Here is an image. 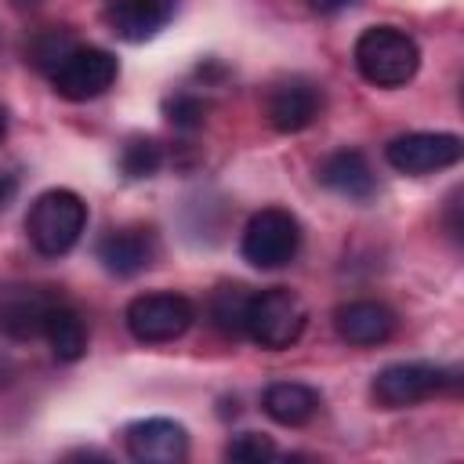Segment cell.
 <instances>
[{
	"label": "cell",
	"instance_id": "6da1fadb",
	"mask_svg": "<svg viewBox=\"0 0 464 464\" xmlns=\"http://www.w3.org/2000/svg\"><path fill=\"white\" fill-rule=\"evenodd\" d=\"M355 69L373 87H402L420 69V47L395 25H370L355 40Z\"/></svg>",
	"mask_w": 464,
	"mask_h": 464
},
{
	"label": "cell",
	"instance_id": "7a4b0ae2",
	"mask_svg": "<svg viewBox=\"0 0 464 464\" xmlns=\"http://www.w3.org/2000/svg\"><path fill=\"white\" fill-rule=\"evenodd\" d=\"M87 228V203L72 188H47L25 214V236L44 257L69 254Z\"/></svg>",
	"mask_w": 464,
	"mask_h": 464
},
{
	"label": "cell",
	"instance_id": "3957f363",
	"mask_svg": "<svg viewBox=\"0 0 464 464\" xmlns=\"http://www.w3.org/2000/svg\"><path fill=\"white\" fill-rule=\"evenodd\" d=\"M304 323H308L304 301L286 286H268V290L250 294L243 337H250L254 344L268 352H283L304 334Z\"/></svg>",
	"mask_w": 464,
	"mask_h": 464
},
{
	"label": "cell",
	"instance_id": "277c9868",
	"mask_svg": "<svg viewBox=\"0 0 464 464\" xmlns=\"http://www.w3.org/2000/svg\"><path fill=\"white\" fill-rule=\"evenodd\" d=\"M239 250H243V261H250L254 268H283L301 250V225L290 210L265 207L246 221Z\"/></svg>",
	"mask_w": 464,
	"mask_h": 464
},
{
	"label": "cell",
	"instance_id": "5b68a950",
	"mask_svg": "<svg viewBox=\"0 0 464 464\" xmlns=\"http://www.w3.org/2000/svg\"><path fill=\"white\" fill-rule=\"evenodd\" d=\"M457 384V373L435 366V362H392L373 377V402L381 410H406L417 406L442 388Z\"/></svg>",
	"mask_w": 464,
	"mask_h": 464
},
{
	"label": "cell",
	"instance_id": "8992f818",
	"mask_svg": "<svg viewBox=\"0 0 464 464\" xmlns=\"http://www.w3.org/2000/svg\"><path fill=\"white\" fill-rule=\"evenodd\" d=\"M116 76H120V65L105 47L76 44L62 58V65L51 72V87L65 102H91V98L105 94L116 83Z\"/></svg>",
	"mask_w": 464,
	"mask_h": 464
},
{
	"label": "cell",
	"instance_id": "52a82bcc",
	"mask_svg": "<svg viewBox=\"0 0 464 464\" xmlns=\"http://www.w3.org/2000/svg\"><path fill=\"white\" fill-rule=\"evenodd\" d=\"M196 323V304L185 294H141L127 304V330L134 341L163 344Z\"/></svg>",
	"mask_w": 464,
	"mask_h": 464
},
{
	"label": "cell",
	"instance_id": "ba28073f",
	"mask_svg": "<svg viewBox=\"0 0 464 464\" xmlns=\"http://www.w3.org/2000/svg\"><path fill=\"white\" fill-rule=\"evenodd\" d=\"M464 156V141L457 134H446V130H413V134H399L388 141L384 149V160L392 170L399 174H435V170H446L453 163H460Z\"/></svg>",
	"mask_w": 464,
	"mask_h": 464
},
{
	"label": "cell",
	"instance_id": "9c48e42d",
	"mask_svg": "<svg viewBox=\"0 0 464 464\" xmlns=\"http://www.w3.org/2000/svg\"><path fill=\"white\" fill-rule=\"evenodd\" d=\"M62 294L51 286L33 283H7L0 286V334L11 341H36L44 337L47 312Z\"/></svg>",
	"mask_w": 464,
	"mask_h": 464
},
{
	"label": "cell",
	"instance_id": "30bf717a",
	"mask_svg": "<svg viewBox=\"0 0 464 464\" xmlns=\"http://www.w3.org/2000/svg\"><path fill=\"white\" fill-rule=\"evenodd\" d=\"M123 446L138 464H181L188 457V431L170 417H145L127 424Z\"/></svg>",
	"mask_w": 464,
	"mask_h": 464
},
{
	"label": "cell",
	"instance_id": "8fae6325",
	"mask_svg": "<svg viewBox=\"0 0 464 464\" xmlns=\"http://www.w3.org/2000/svg\"><path fill=\"white\" fill-rule=\"evenodd\" d=\"M319 109H323V98L308 80H283L268 91V102H265V116L279 134H297L312 127Z\"/></svg>",
	"mask_w": 464,
	"mask_h": 464
},
{
	"label": "cell",
	"instance_id": "7c38bea8",
	"mask_svg": "<svg viewBox=\"0 0 464 464\" xmlns=\"http://www.w3.org/2000/svg\"><path fill=\"white\" fill-rule=\"evenodd\" d=\"M94 254H98L105 272H112V276H138L156 257V236H152V228H141V225L109 228L98 239Z\"/></svg>",
	"mask_w": 464,
	"mask_h": 464
},
{
	"label": "cell",
	"instance_id": "4fadbf2b",
	"mask_svg": "<svg viewBox=\"0 0 464 464\" xmlns=\"http://www.w3.org/2000/svg\"><path fill=\"white\" fill-rule=\"evenodd\" d=\"M334 326H337V337L355 344V348H373V344H384L392 334H395V312L384 304V301H348L334 312Z\"/></svg>",
	"mask_w": 464,
	"mask_h": 464
},
{
	"label": "cell",
	"instance_id": "5bb4252c",
	"mask_svg": "<svg viewBox=\"0 0 464 464\" xmlns=\"http://www.w3.org/2000/svg\"><path fill=\"white\" fill-rule=\"evenodd\" d=\"M174 11H178V0H109L105 22L120 40L141 44V40H152L174 18Z\"/></svg>",
	"mask_w": 464,
	"mask_h": 464
},
{
	"label": "cell",
	"instance_id": "9a60e30c",
	"mask_svg": "<svg viewBox=\"0 0 464 464\" xmlns=\"http://www.w3.org/2000/svg\"><path fill=\"white\" fill-rule=\"evenodd\" d=\"M315 178L330 192H337L344 199H355V203H366L377 192V178H373V170H370V163H366V156L359 149H337V152H330L319 163Z\"/></svg>",
	"mask_w": 464,
	"mask_h": 464
},
{
	"label": "cell",
	"instance_id": "2e32d148",
	"mask_svg": "<svg viewBox=\"0 0 464 464\" xmlns=\"http://www.w3.org/2000/svg\"><path fill=\"white\" fill-rule=\"evenodd\" d=\"M323 399L301 381H276L265 388V413L283 428H301L319 413Z\"/></svg>",
	"mask_w": 464,
	"mask_h": 464
},
{
	"label": "cell",
	"instance_id": "e0dca14e",
	"mask_svg": "<svg viewBox=\"0 0 464 464\" xmlns=\"http://www.w3.org/2000/svg\"><path fill=\"white\" fill-rule=\"evenodd\" d=\"M44 341L51 344V352H54L58 362H76V359L87 352V326H83L80 312H76L69 301L58 297L54 308L47 312Z\"/></svg>",
	"mask_w": 464,
	"mask_h": 464
},
{
	"label": "cell",
	"instance_id": "ac0fdd59",
	"mask_svg": "<svg viewBox=\"0 0 464 464\" xmlns=\"http://www.w3.org/2000/svg\"><path fill=\"white\" fill-rule=\"evenodd\" d=\"M76 47V36L65 29V25H47V29H40L33 40H29V47H25V58L40 69V72H54L58 65H62V58L69 54Z\"/></svg>",
	"mask_w": 464,
	"mask_h": 464
},
{
	"label": "cell",
	"instance_id": "d6986e66",
	"mask_svg": "<svg viewBox=\"0 0 464 464\" xmlns=\"http://www.w3.org/2000/svg\"><path fill=\"white\" fill-rule=\"evenodd\" d=\"M246 286H221L210 297V323L225 334V337H243V323H246Z\"/></svg>",
	"mask_w": 464,
	"mask_h": 464
},
{
	"label": "cell",
	"instance_id": "ffe728a7",
	"mask_svg": "<svg viewBox=\"0 0 464 464\" xmlns=\"http://www.w3.org/2000/svg\"><path fill=\"white\" fill-rule=\"evenodd\" d=\"M163 167V149L156 138H130L120 152V170L127 178H152Z\"/></svg>",
	"mask_w": 464,
	"mask_h": 464
},
{
	"label": "cell",
	"instance_id": "44dd1931",
	"mask_svg": "<svg viewBox=\"0 0 464 464\" xmlns=\"http://www.w3.org/2000/svg\"><path fill=\"white\" fill-rule=\"evenodd\" d=\"M163 116L178 130H199L207 123V102L196 98V94H188V91H181V94H170L163 102Z\"/></svg>",
	"mask_w": 464,
	"mask_h": 464
},
{
	"label": "cell",
	"instance_id": "7402d4cb",
	"mask_svg": "<svg viewBox=\"0 0 464 464\" xmlns=\"http://www.w3.org/2000/svg\"><path fill=\"white\" fill-rule=\"evenodd\" d=\"M225 457L236 460V464H261V460L276 457V442H272L268 435L243 431V435H236V439L225 446Z\"/></svg>",
	"mask_w": 464,
	"mask_h": 464
},
{
	"label": "cell",
	"instance_id": "603a6c76",
	"mask_svg": "<svg viewBox=\"0 0 464 464\" xmlns=\"http://www.w3.org/2000/svg\"><path fill=\"white\" fill-rule=\"evenodd\" d=\"M14 196H18V178L0 170V210H7L14 203Z\"/></svg>",
	"mask_w": 464,
	"mask_h": 464
},
{
	"label": "cell",
	"instance_id": "cb8c5ba5",
	"mask_svg": "<svg viewBox=\"0 0 464 464\" xmlns=\"http://www.w3.org/2000/svg\"><path fill=\"white\" fill-rule=\"evenodd\" d=\"M352 0H308V7L312 11H319V14H337V11H344Z\"/></svg>",
	"mask_w": 464,
	"mask_h": 464
},
{
	"label": "cell",
	"instance_id": "d4e9b609",
	"mask_svg": "<svg viewBox=\"0 0 464 464\" xmlns=\"http://www.w3.org/2000/svg\"><path fill=\"white\" fill-rule=\"evenodd\" d=\"M14 381V362L7 355H0V388H7Z\"/></svg>",
	"mask_w": 464,
	"mask_h": 464
},
{
	"label": "cell",
	"instance_id": "484cf974",
	"mask_svg": "<svg viewBox=\"0 0 464 464\" xmlns=\"http://www.w3.org/2000/svg\"><path fill=\"white\" fill-rule=\"evenodd\" d=\"M11 4H14V7H18V11H29V7H36V4H40V0H11Z\"/></svg>",
	"mask_w": 464,
	"mask_h": 464
},
{
	"label": "cell",
	"instance_id": "4316f807",
	"mask_svg": "<svg viewBox=\"0 0 464 464\" xmlns=\"http://www.w3.org/2000/svg\"><path fill=\"white\" fill-rule=\"evenodd\" d=\"M4 130H7V112L0 109V138H4Z\"/></svg>",
	"mask_w": 464,
	"mask_h": 464
}]
</instances>
